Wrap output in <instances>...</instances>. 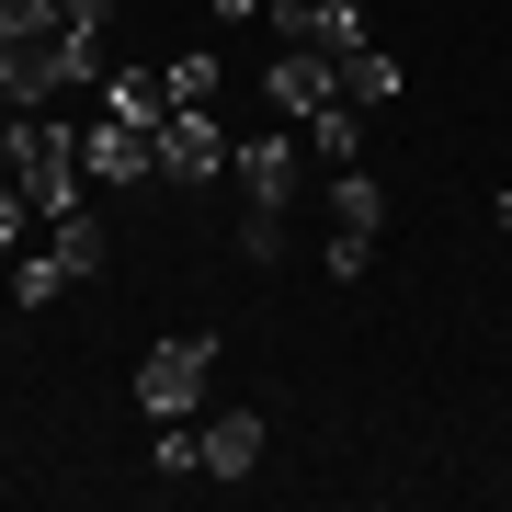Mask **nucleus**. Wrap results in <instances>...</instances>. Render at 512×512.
<instances>
[{
    "instance_id": "nucleus-1",
    "label": "nucleus",
    "mask_w": 512,
    "mask_h": 512,
    "mask_svg": "<svg viewBox=\"0 0 512 512\" xmlns=\"http://www.w3.org/2000/svg\"><path fill=\"white\" fill-rule=\"evenodd\" d=\"M0 171L23 183V205H35V217H69V205H92L80 126H57V114H0Z\"/></svg>"
},
{
    "instance_id": "nucleus-2",
    "label": "nucleus",
    "mask_w": 512,
    "mask_h": 512,
    "mask_svg": "<svg viewBox=\"0 0 512 512\" xmlns=\"http://www.w3.org/2000/svg\"><path fill=\"white\" fill-rule=\"evenodd\" d=\"M239 251L274 262L285 251V194H296V160H308V137H239Z\"/></svg>"
},
{
    "instance_id": "nucleus-3",
    "label": "nucleus",
    "mask_w": 512,
    "mask_h": 512,
    "mask_svg": "<svg viewBox=\"0 0 512 512\" xmlns=\"http://www.w3.org/2000/svg\"><path fill=\"white\" fill-rule=\"evenodd\" d=\"M205 376H217V330H171V342H148V365H137L148 421H183L205 399Z\"/></svg>"
},
{
    "instance_id": "nucleus-4",
    "label": "nucleus",
    "mask_w": 512,
    "mask_h": 512,
    "mask_svg": "<svg viewBox=\"0 0 512 512\" xmlns=\"http://www.w3.org/2000/svg\"><path fill=\"white\" fill-rule=\"evenodd\" d=\"M160 171H171V183H217V171H228L217 103H171V114H160Z\"/></svg>"
},
{
    "instance_id": "nucleus-5",
    "label": "nucleus",
    "mask_w": 512,
    "mask_h": 512,
    "mask_svg": "<svg viewBox=\"0 0 512 512\" xmlns=\"http://www.w3.org/2000/svg\"><path fill=\"white\" fill-rule=\"evenodd\" d=\"M262 92H274V103L296 114V126H308V114H330V103H353V92H342V57H319V46H274Z\"/></svg>"
},
{
    "instance_id": "nucleus-6",
    "label": "nucleus",
    "mask_w": 512,
    "mask_h": 512,
    "mask_svg": "<svg viewBox=\"0 0 512 512\" xmlns=\"http://www.w3.org/2000/svg\"><path fill=\"white\" fill-rule=\"evenodd\" d=\"M80 171H92L103 194H114V183H148V171H160V137H148V126H114V114H92V126H80Z\"/></svg>"
},
{
    "instance_id": "nucleus-7",
    "label": "nucleus",
    "mask_w": 512,
    "mask_h": 512,
    "mask_svg": "<svg viewBox=\"0 0 512 512\" xmlns=\"http://www.w3.org/2000/svg\"><path fill=\"white\" fill-rule=\"evenodd\" d=\"M274 35H285V46H319V57H353V46H376L353 0H308V12H285Z\"/></svg>"
},
{
    "instance_id": "nucleus-8",
    "label": "nucleus",
    "mask_w": 512,
    "mask_h": 512,
    "mask_svg": "<svg viewBox=\"0 0 512 512\" xmlns=\"http://www.w3.org/2000/svg\"><path fill=\"white\" fill-rule=\"evenodd\" d=\"M46 251L69 262V274H103V262H114V228H103V205H69V217H46Z\"/></svg>"
},
{
    "instance_id": "nucleus-9",
    "label": "nucleus",
    "mask_w": 512,
    "mask_h": 512,
    "mask_svg": "<svg viewBox=\"0 0 512 512\" xmlns=\"http://www.w3.org/2000/svg\"><path fill=\"white\" fill-rule=\"evenodd\" d=\"M103 114H114V126H148V137H160L171 80H160V69H103Z\"/></svg>"
},
{
    "instance_id": "nucleus-10",
    "label": "nucleus",
    "mask_w": 512,
    "mask_h": 512,
    "mask_svg": "<svg viewBox=\"0 0 512 512\" xmlns=\"http://www.w3.org/2000/svg\"><path fill=\"white\" fill-rule=\"evenodd\" d=\"M330 228H353V239H376V228H387V183H376L365 160L330 171Z\"/></svg>"
},
{
    "instance_id": "nucleus-11",
    "label": "nucleus",
    "mask_w": 512,
    "mask_h": 512,
    "mask_svg": "<svg viewBox=\"0 0 512 512\" xmlns=\"http://www.w3.org/2000/svg\"><path fill=\"white\" fill-rule=\"evenodd\" d=\"M262 467V410H217L205 421V478H251Z\"/></svg>"
},
{
    "instance_id": "nucleus-12",
    "label": "nucleus",
    "mask_w": 512,
    "mask_h": 512,
    "mask_svg": "<svg viewBox=\"0 0 512 512\" xmlns=\"http://www.w3.org/2000/svg\"><path fill=\"white\" fill-rule=\"evenodd\" d=\"M296 137H308V160H330V171H342L353 148H365V114H353V103H330V114H308Z\"/></svg>"
},
{
    "instance_id": "nucleus-13",
    "label": "nucleus",
    "mask_w": 512,
    "mask_h": 512,
    "mask_svg": "<svg viewBox=\"0 0 512 512\" xmlns=\"http://www.w3.org/2000/svg\"><path fill=\"white\" fill-rule=\"evenodd\" d=\"M342 92L353 103H399V57H387V46H353L342 57Z\"/></svg>"
},
{
    "instance_id": "nucleus-14",
    "label": "nucleus",
    "mask_w": 512,
    "mask_h": 512,
    "mask_svg": "<svg viewBox=\"0 0 512 512\" xmlns=\"http://www.w3.org/2000/svg\"><path fill=\"white\" fill-rule=\"evenodd\" d=\"M57 285H69L57 251H23V262H12V308H57Z\"/></svg>"
},
{
    "instance_id": "nucleus-15",
    "label": "nucleus",
    "mask_w": 512,
    "mask_h": 512,
    "mask_svg": "<svg viewBox=\"0 0 512 512\" xmlns=\"http://www.w3.org/2000/svg\"><path fill=\"white\" fill-rule=\"evenodd\" d=\"M160 80H171V103H217V57H205V46H183Z\"/></svg>"
},
{
    "instance_id": "nucleus-16",
    "label": "nucleus",
    "mask_w": 512,
    "mask_h": 512,
    "mask_svg": "<svg viewBox=\"0 0 512 512\" xmlns=\"http://www.w3.org/2000/svg\"><path fill=\"white\" fill-rule=\"evenodd\" d=\"M148 467H160V478H205V433H183V421H171V433H160V456H148Z\"/></svg>"
},
{
    "instance_id": "nucleus-17",
    "label": "nucleus",
    "mask_w": 512,
    "mask_h": 512,
    "mask_svg": "<svg viewBox=\"0 0 512 512\" xmlns=\"http://www.w3.org/2000/svg\"><path fill=\"white\" fill-rule=\"evenodd\" d=\"M0 35H12V46H35V35H57V0H0Z\"/></svg>"
},
{
    "instance_id": "nucleus-18",
    "label": "nucleus",
    "mask_w": 512,
    "mask_h": 512,
    "mask_svg": "<svg viewBox=\"0 0 512 512\" xmlns=\"http://www.w3.org/2000/svg\"><path fill=\"white\" fill-rule=\"evenodd\" d=\"M365 262H376V239H353V228H330V285H365Z\"/></svg>"
},
{
    "instance_id": "nucleus-19",
    "label": "nucleus",
    "mask_w": 512,
    "mask_h": 512,
    "mask_svg": "<svg viewBox=\"0 0 512 512\" xmlns=\"http://www.w3.org/2000/svg\"><path fill=\"white\" fill-rule=\"evenodd\" d=\"M57 23L69 35H114V0H57Z\"/></svg>"
},
{
    "instance_id": "nucleus-20",
    "label": "nucleus",
    "mask_w": 512,
    "mask_h": 512,
    "mask_svg": "<svg viewBox=\"0 0 512 512\" xmlns=\"http://www.w3.org/2000/svg\"><path fill=\"white\" fill-rule=\"evenodd\" d=\"M23 217H35V205H23V183H12V171H0V251H12V239H23Z\"/></svg>"
},
{
    "instance_id": "nucleus-21",
    "label": "nucleus",
    "mask_w": 512,
    "mask_h": 512,
    "mask_svg": "<svg viewBox=\"0 0 512 512\" xmlns=\"http://www.w3.org/2000/svg\"><path fill=\"white\" fill-rule=\"evenodd\" d=\"M217 12H228V23H262V12H274V0H217Z\"/></svg>"
},
{
    "instance_id": "nucleus-22",
    "label": "nucleus",
    "mask_w": 512,
    "mask_h": 512,
    "mask_svg": "<svg viewBox=\"0 0 512 512\" xmlns=\"http://www.w3.org/2000/svg\"><path fill=\"white\" fill-rule=\"evenodd\" d=\"M285 12H308V0H274V12H262V23H285Z\"/></svg>"
}]
</instances>
